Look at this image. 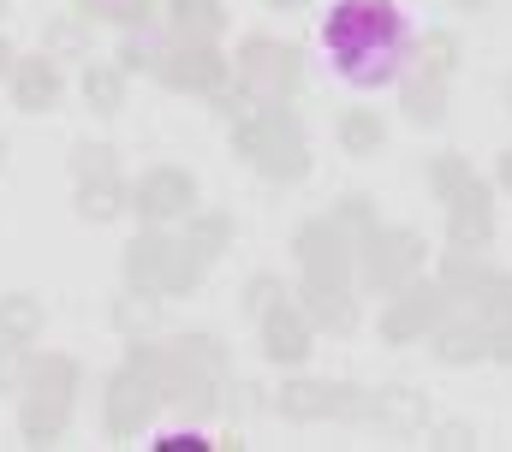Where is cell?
<instances>
[{"instance_id": "b9f144b4", "label": "cell", "mask_w": 512, "mask_h": 452, "mask_svg": "<svg viewBox=\"0 0 512 452\" xmlns=\"http://www.w3.org/2000/svg\"><path fill=\"white\" fill-rule=\"evenodd\" d=\"M268 6H304V0H268Z\"/></svg>"}, {"instance_id": "8992f818", "label": "cell", "mask_w": 512, "mask_h": 452, "mask_svg": "<svg viewBox=\"0 0 512 452\" xmlns=\"http://www.w3.org/2000/svg\"><path fill=\"white\" fill-rule=\"evenodd\" d=\"M143 66L173 84V90H191V96H215L227 84V60L215 54V42H173L161 54H143Z\"/></svg>"}, {"instance_id": "d6986e66", "label": "cell", "mask_w": 512, "mask_h": 452, "mask_svg": "<svg viewBox=\"0 0 512 452\" xmlns=\"http://www.w3.org/2000/svg\"><path fill=\"white\" fill-rule=\"evenodd\" d=\"M435 357H441V363H477V357H489V322L435 328Z\"/></svg>"}, {"instance_id": "30bf717a", "label": "cell", "mask_w": 512, "mask_h": 452, "mask_svg": "<svg viewBox=\"0 0 512 452\" xmlns=\"http://www.w3.org/2000/svg\"><path fill=\"white\" fill-rule=\"evenodd\" d=\"M441 322H447V286H399V298L382 316V339L387 345H411V339L435 334Z\"/></svg>"}, {"instance_id": "ac0fdd59", "label": "cell", "mask_w": 512, "mask_h": 452, "mask_svg": "<svg viewBox=\"0 0 512 452\" xmlns=\"http://www.w3.org/2000/svg\"><path fill=\"white\" fill-rule=\"evenodd\" d=\"M120 209H131V191L120 185V173H108V179H78V215H84V221H114Z\"/></svg>"}, {"instance_id": "2e32d148", "label": "cell", "mask_w": 512, "mask_h": 452, "mask_svg": "<svg viewBox=\"0 0 512 452\" xmlns=\"http://www.w3.org/2000/svg\"><path fill=\"white\" fill-rule=\"evenodd\" d=\"M167 30H173V42H215L227 30V6L221 0H167Z\"/></svg>"}, {"instance_id": "4dcf8cb0", "label": "cell", "mask_w": 512, "mask_h": 452, "mask_svg": "<svg viewBox=\"0 0 512 452\" xmlns=\"http://www.w3.org/2000/svg\"><path fill=\"white\" fill-rule=\"evenodd\" d=\"M453 54H459V42L435 30V36L423 42V78H441V84H447V78H453V66H459Z\"/></svg>"}, {"instance_id": "603a6c76", "label": "cell", "mask_w": 512, "mask_h": 452, "mask_svg": "<svg viewBox=\"0 0 512 452\" xmlns=\"http://www.w3.org/2000/svg\"><path fill=\"white\" fill-rule=\"evenodd\" d=\"M227 244H233V221L215 209V215H197L191 232H185V250L197 256V262H215V256H227Z\"/></svg>"}, {"instance_id": "ee69618b", "label": "cell", "mask_w": 512, "mask_h": 452, "mask_svg": "<svg viewBox=\"0 0 512 452\" xmlns=\"http://www.w3.org/2000/svg\"><path fill=\"white\" fill-rule=\"evenodd\" d=\"M0 167H6V143H0Z\"/></svg>"}, {"instance_id": "f35d334b", "label": "cell", "mask_w": 512, "mask_h": 452, "mask_svg": "<svg viewBox=\"0 0 512 452\" xmlns=\"http://www.w3.org/2000/svg\"><path fill=\"white\" fill-rule=\"evenodd\" d=\"M495 179H501V191H512V149L501 155V167H495Z\"/></svg>"}, {"instance_id": "d590c367", "label": "cell", "mask_w": 512, "mask_h": 452, "mask_svg": "<svg viewBox=\"0 0 512 452\" xmlns=\"http://www.w3.org/2000/svg\"><path fill=\"white\" fill-rule=\"evenodd\" d=\"M54 48H84V24L78 18H60L54 24Z\"/></svg>"}, {"instance_id": "4316f807", "label": "cell", "mask_w": 512, "mask_h": 452, "mask_svg": "<svg viewBox=\"0 0 512 452\" xmlns=\"http://www.w3.org/2000/svg\"><path fill=\"white\" fill-rule=\"evenodd\" d=\"M471 304H477V322L507 328V322H512V280H507V274H489V280H483V292H471Z\"/></svg>"}, {"instance_id": "52a82bcc", "label": "cell", "mask_w": 512, "mask_h": 452, "mask_svg": "<svg viewBox=\"0 0 512 452\" xmlns=\"http://www.w3.org/2000/svg\"><path fill=\"white\" fill-rule=\"evenodd\" d=\"M298 262H304V280H334V286H352V250L358 238L340 221H304L292 238Z\"/></svg>"}, {"instance_id": "1f68e13d", "label": "cell", "mask_w": 512, "mask_h": 452, "mask_svg": "<svg viewBox=\"0 0 512 452\" xmlns=\"http://www.w3.org/2000/svg\"><path fill=\"white\" fill-rule=\"evenodd\" d=\"M286 304V286L274 280V274H256L251 286H245V310L251 316H268V310H280Z\"/></svg>"}, {"instance_id": "60d3db41", "label": "cell", "mask_w": 512, "mask_h": 452, "mask_svg": "<svg viewBox=\"0 0 512 452\" xmlns=\"http://www.w3.org/2000/svg\"><path fill=\"white\" fill-rule=\"evenodd\" d=\"M453 6H459V12H477V6H489V0H453Z\"/></svg>"}, {"instance_id": "83f0119b", "label": "cell", "mask_w": 512, "mask_h": 452, "mask_svg": "<svg viewBox=\"0 0 512 452\" xmlns=\"http://www.w3.org/2000/svg\"><path fill=\"white\" fill-rule=\"evenodd\" d=\"M441 102H447V84H441V78L405 84V119H411V125H435V119H441Z\"/></svg>"}, {"instance_id": "5bb4252c", "label": "cell", "mask_w": 512, "mask_h": 452, "mask_svg": "<svg viewBox=\"0 0 512 452\" xmlns=\"http://www.w3.org/2000/svg\"><path fill=\"white\" fill-rule=\"evenodd\" d=\"M262 351L274 363H304L310 357V322H304L298 304H280V310L262 316Z\"/></svg>"}, {"instance_id": "ba28073f", "label": "cell", "mask_w": 512, "mask_h": 452, "mask_svg": "<svg viewBox=\"0 0 512 452\" xmlns=\"http://www.w3.org/2000/svg\"><path fill=\"white\" fill-rule=\"evenodd\" d=\"M131 209L143 215V226L185 221V215L197 209V185H191V173H179V167H149V173L131 185Z\"/></svg>"}, {"instance_id": "4fadbf2b", "label": "cell", "mask_w": 512, "mask_h": 452, "mask_svg": "<svg viewBox=\"0 0 512 452\" xmlns=\"http://www.w3.org/2000/svg\"><path fill=\"white\" fill-rule=\"evenodd\" d=\"M6 84H12V102H18L24 113H48L54 102H60V72H54V60H48V54L12 60Z\"/></svg>"}, {"instance_id": "ab89813d", "label": "cell", "mask_w": 512, "mask_h": 452, "mask_svg": "<svg viewBox=\"0 0 512 452\" xmlns=\"http://www.w3.org/2000/svg\"><path fill=\"white\" fill-rule=\"evenodd\" d=\"M12 60H18V54H12V48H6V42H0V78H6V72H12Z\"/></svg>"}, {"instance_id": "d6a6232c", "label": "cell", "mask_w": 512, "mask_h": 452, "mask_svg": "<svg viewBox=\"0 0 512 452\" xmlns=\"http://www.w3.org/2000/svg\"><path fill=\"white\" fill-rule=\"evenodd\" d=\"M334 221L346 226V232H352V238H358V244H364V238H370V232H376V215H370V197H346V203H340V215H334Z\"/></svg>"}, {"instance_id": "44dd1931", "label": "cell", "mask_w": 512, "mask_h": 452, "mask_svg": "<svg viewBox=\"0 0 512 452\" xmlns=\"http://www.w3.org/2000/svg\"><path fill=\"white\" fill-rule=\"evenodd\" d=\"M447 244H453V250H483V244H495V209H447Z\"/></svg>"}, {"instance_id": "6da1fadb", "label": "cell", "mask_w": 512, "mask_h": 452, "mask_svg": "<svg viewBox=\"0 0 512 452\" xmlns=\"http://www.w3.org/2000/svg\"><path fill=\"white\" fill-rule=\"evenodd\" d=\"M322 42L352 84H387L405 60V18L387 0H340L322 24Z\"/></svg>"}, {"instance_id": "484cf974", "label": "cell", "mask_w": 512, "mask_h": 452, "mask_svg": "<svg viewBox=\"0 0 512 452\" xmlns=\"http://www.w3.org/2000/svg\"><path fill=\"white\" fill-rule=\"evenodd\" d=\"M382 137H387V125L370 108L340 113V143H346L352 155H376V149H382Z\"/></svg>"}, {"instance_id": "d4e9b609", "label": "cell", "mask_w": 512, "mask_h": 452, "mask_svg": "<svg viewBox=\"0 0 512 452\" xmlns=\"http://www.w3.org/2000/svg\"><path fill=\"white\" fill-rule=\"evenodd\" d=\"M42 334V304L30 292L0 298V339H36Z\"/></svg>"}, {"instance_id": "8d00e7d4", "label": "cell", "mask_w": 512, "mask_h": 452, "mask_svg": "<svg viewBox=\"0 0 512 452\" xmlns=\"http://www.w3.org/2000/svg\"><path fill=\"white\" fill-rule=\"evenodd\" d=\"M161 452H209V441L203 435H173V441H155Z\"/></svg>"}, {"instance_id": "5b68a950", "label": "cell", "mask_w": 512, "mask_h": 452, "mask_svg": "<svg viewBox=\"0 0 512 452\" xmlns=\"http://www.w3.org/2000/svg\"><path fill=\"white\" fill-rule=\"evenodd\" d=\"M239 72H245V90L262 96V102H286L304 78V60L292 42H274V36H251L239 48Z\"/></svg>"}, {"instance_id": "cb8c5ba5", "label": "cell", "mask_w": 512, "mask_h": 452, "mask_svg": "<svg viewBox=\"0 0 512 452\" xmlns=\"http://www.w3.org/2000/svg\"><path fill=\"white\" fill-rule=\"evenodd\" d=\"M84 102L96 113H120L126 108V72L120 66H90L84 72Z\"/></svg>"}, {"instance_id": "3957f363", "label": "cell", "mask_w": 512, "mask_h": 452, "mask_svg": "<svg viewBox=\"0 0 512 452\" xmlns=\"http://www.w3.org/2000/svg\"><path fill=\"white\" fill-rule=\"evenodd\" d=\"M197 274H203V262L185 250V238H167L161 226H149L143 238L126 244V280L149 298H179L197 286Z\"/></svg>"}, {"instance_id": "f546056e", "label": "cell", "mask_w": 512, "mask_h": 452, "mask_svg": "<svg viewBox=\"0 0 512 452\" xmlns=\"http://www.w3.org/2000/svg\"><path fill=\"white\" fill-rule=\"evenodd\" d=\"M36 357H30V339H0V393H24Z\"/></svg>"}, {"instance_id": "ffe728a7", "label": "cell", "mask_w": 512, "mask_h": 452, "mask_svg": "<svg viewBox=\"0 0 512 452\" xmlns=\"http://www.w3.org/2000/svg\"><path fill=\"white\" fill-rule=\"evenodd\" d=\"M108 316H114V328H120V334L143 339V334H155V328H161V298H149V292H137V286H131L126 298H114V310H108Z\"/></svg>"}, {"instance_id": "7a4b0ae2", "label": "cell", "mask_w": 512, "mask_h": 452, "mask_svg": "<svg viewBox=\"0 0 512 452\" xmlns=\"http://www.w3.org/2000/svg\"><path fill=\"white\" fill-rule=\"evenodd\" d=\"M233 149L251 161L262 179H280V185H292V179L310 173V149H304V137H298V125H292L286 108L245 113V119L233 125Z\"/></svg>"}, {"instance_id": "f6af8a7d", "label": "cell", "mask_w": 512, "mask_h": 452, "mask_svg": "<svg viewBox=\"0 0 512 452\" xmlns=\"http://www.w3.org/2000/svg\"><path fill=\"white\" fill-rule=\"evenodd\" d=\"M0 18H6V0H0Z\"/></svg>"}, {"instance_id": "277c9868", "label": "cell", "mask_w": 512, "mask_h": 452, "mask_svg": "<svg viewBox=\"0 0 512 452\" xmlns=\"http://www.w3.org/2000/svg\"><path fill=\"white\" fill-rule=\"evenodd\" d=\"M72 387H78V363H72V357H36V369H30V381H24V399H18V429H24L36 447H48V441L66 429V417H72Z\"/></svg>"}, {"instance_id": "f1b7e54d", "label": "cell", "mask_w": 512, "mask_h": 452, "mask_svg": "<svg viewBox=\"0 0 512 452\" xmlns=\"http://www.w3.org/2000/svg\"><path fill=\"white\" fill-rule=\"evenodd\" d=\"M155 12V0H78V18H96V24H143Z\"/></svg>"}, {"instance_id": "836d02e7", "label": "cell", "mask_w": 512, "mask_h": 452, "mask_svg": "<svg viewBox=\"0 0 512 452\" xmlns=\"http://www.w3.org/2000/svg\"><path fill=\"white\" fill-rule=\"evenodd\" d=\"M108 173H114V149L84 143V149H78V179H108Z\"/></svg>"}, {"instance_id": "7c38bea8", "label": "cell", "mask_w": 512, "mask_h": 452, "mask_svg": "<svg viewBox=\"0 0 512 452\" xmlns=\"http://www.w3.org/2000/svg\"><path fill=\"white\" fill-rule=\"evenodd\" d=\"M304 304V322H316V328H328V334H352L358 328V298H352V286H334V280H304V292H298Z\"/></svg>"}, {"instance_id": "9c48e42d", "label": "cell", "mask_w": 512, "mask_h": 452, "mask_svg": "<svg viewBox=\"0 0 512 452\" xmlns=\"http://www.w3.org/2000/svg\"><path fill=\"white\" fill-rule=\"evenodd\" d=\"M358 250H364V274H370L376 286H387V292H399V286L423 268V238L405 232V226H376Z\"/></svg>"}, {"instance_id": "74e56055", "label": "cell", "mask_w": 512, "mask_h": 452, "mask_svg": "<svg viewBox=\"0 0 512 452\" xmlns=\"http://www.w3.org/2000/svg\"><path fill=\"white\" fill-rule=\"evenodd\" d=\"M489 357H495V363H512V334L507 328H489Z\"/></svg>"}, {"instance_id": "7bdbcfd3", "label": "cell", "mask_w": 512, "mask_h": 452, "mask_svg": "<svg viewBox=\"0 0 512 452\" xmlns=\"http://www.w3.org/2000/svg\"><path fill=\"white\" fill-rule=\"evenodd\" d=\"M507 113H512V78H507Z\"/></svg>"}, {"instance_id": "8fae6325", "label": "cell", "mask_w": 512, "mask_h": 452, "mask_svg": "<svg viewBox=\"0 0 512 452\" xmlns=\"http://www.w3.org/2000/svg\"><path fill=\"white\" fill-rule=\"evenodd\" d=\"M280 411H286L292 423L370 417V399H358V387H334V381H286V387H280Z\"/></svg>"}, {"instance_id": "7402d4cb", "label": "cell", "mask_w": 512, "mask_h": 452, "mask_svg": "<svg viewBox=\"0 0 512 452\" xmlns=\"http://www.w3.org/2000/svg\"><path fill=\"white\" fill-rule=\"evenodd\" d=\"M489 274H495V268H489L477 250H453L447 268H441V286H447V298H471V292H483Z\"/></svg>"}, {"instance_id": "9a60e30c", "label": "cell", "mask_w": 512, "mask_h": 452, "mask_svg": "<svg viewBox=\"0 0 512 452\" xmlns=\"http://www.w3.org/2000/svg\"><path fill=\"white\" fill-rule=\"evenodd\" d=\"M429 185L441 191V203H447V209H489V185L465 167V155H435Z\"/></svg>"}, {"instance_id": "e575fe53", "label": "cell", "mask_w": 512, "mask_h": 452, "mask_svg": "<svg viewBox=\"0 0 512 452\" xmlns=\"http://www.w3.org/2000/svg\"><path fill=\"white\" fill-rule=\"evenodd\" d=\"M429 447H441V452H471V447H477V435H471V423H441Z\"/></svg>"}, {"instance_id": "e0dca14e", "label": "cell", "mask_w": 512, "mask_h": 452, "mask_svg": "<svg viewBox=\"0 0 512 452\" xmlns=\"http://www.w3.org/2000/svg\"><path fill=\"white\" fill-rule=\"evenodd\" d=\"M370 417L393 429V435H417L423 423H429V399L417 393V387H382L376 399H370Z\"/></svg>"}]
</instances>
